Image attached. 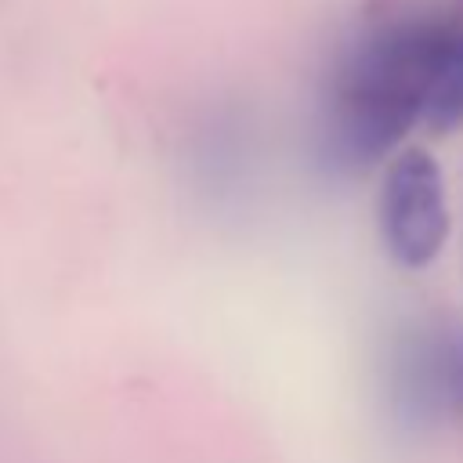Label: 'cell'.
Masks as SVG:
<instances>
[{
  "label": "cell",
  "mask_w": 463,
  "mask_h": 463,
  "mask_svg": "<svg viewBox=\"0 0 463 463\" xmlns=\"http://www.w3.org/2000/svg\"><path fill=\"white\" fill-rule=\"evenodd\" d=\"M463 25L402 18L358 36L336 61L322 101V156L336 170H365L423 119L430 83Z\"/></svg>",
  "instance_id": "cell-1"
},
{
  "label": "cell",
  "mask_w": 463,
  "mask_h": 463,
  "mask_svg": "<svg viewBox=\"0 0 463 463\" xmlns=\"http://www.w3.org/2000/svg\"><path fill=\"white\" fill-rule=\"evenodd\" d=\"M380 239L394 264L420 271L449 239L445 177L434 156L420 145L391 156L380 184Z\"/></svg>",
  "instance_id": "cell-2"
},
{
  "label": "cell",
  "mask_w": 463,
  "mask_h": 463,
  "mask_svg": "<svg viewBox=\"0 0 463 463\" xmlns=\"http://www.w3.org/2000/svg\"><path fill=\"white\" fill-rule=\"evenodd\" d=\"M391 391L409 420L452 412L463 423V329H412L402 336Z\"/></svg>",
  "instance_id": "cell-3"
},
{
  "label": "cell",
  "mask_w": 463,
  "mask_h": 463,
  "mask_svg": "<svg viewBox=\"0 0 463 463\" xmlns=\"http://www.w3.org/2000/svg\"><path fill=\"white\" fill-rule=\"evenodd\" d=\"M423 123L438 134L463 127V29L452 40V47L430 83V94L423 105Z\"/></svg>",
  "instance_id": "cell-4"
}]
</instances>
